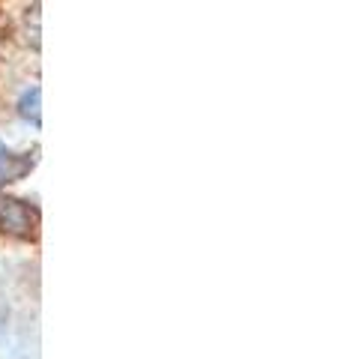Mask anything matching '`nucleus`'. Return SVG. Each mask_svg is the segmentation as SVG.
Wrapping results in <instances>:
<instances>
[{"label": "nucleus", "mask_w": 341, "mask_h": 359, "mask_svg": "<svg viewBox=\"0 0 341 359\" xmlns=\"http://www.w3.org/2000/svg\"><path fill=\"white\" fill-rule=\"evenodd\" d=\"M30 228H33V210H27L21 201L0 198V231L27 233Z\"/></svg>", "instance_id": "obj_1"}]
</instances>
